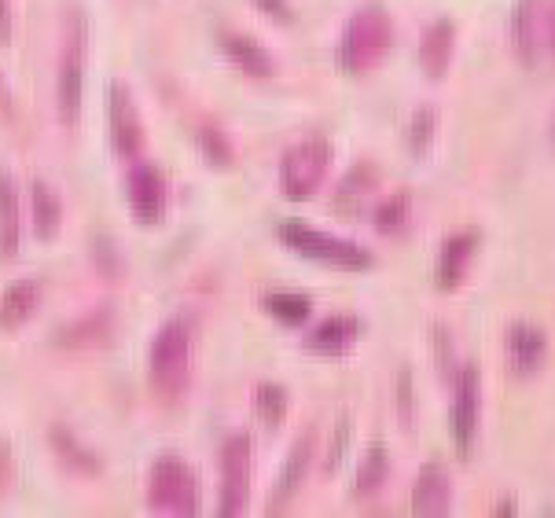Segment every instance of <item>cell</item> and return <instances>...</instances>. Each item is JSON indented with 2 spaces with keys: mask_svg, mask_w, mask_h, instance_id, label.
I'll use <instances>...</instances> for the list:
<instances>
[{
  "mask_svg": "<svg viewBox=\"0 0 555 518\" xmlns=\"http://www.w3.org/2000/svg\"><path fill=\"white\" fill-rule=\"evenodd\" d=\"M394 45V19L383 4H361L346 19V30L339 37V70L346 78H364L383 67Z\"/></svg>",
  "mask_w": 555,
  "mask_h": 518,
  "instance_id": "6da1fadb",
  "label": "cell"
},
{
  "mask_svg": "<svg viewBox=\"0 0 555 518\" xmlns=\"http://www.w3.org/2000/svg\"><path fill=\"white\" fill-rule=\"evenodd\" d=\"M511 45L526 70L555 74V0H515Z\"/></svg>",
  "mask_w": 555,
  "mask_h": 518,
  "instance_id": "7a4b0ae2",
  "label": "cell"
},
{
  "mask_svg": "<svg viewBox=\"0 0 555 518\" xmlns=\"http://www.w3.org/2000/svg\"><path fill=\"white\" fill-rule=\"evenodd\" d=\"M192 379V331L184 320H166L151 342V386L166 401H181Z\"/></svg>",
  "mask_w": 555,
  "mask_h": 518,
  "instance_id": "3957f363",
  "label": "cell"
},
{
  "mask_svg": "<svg viewBox=\"0 0 555 518\" xmlns=\"http://www.w3.org/2000/svg\"><path fill=\"white\" fill-rule=\"evenodd\" d=\"M280 239H284L295 254H302V258H309V261H320V265H331V269L364 272L375 265V258L361 247V243L331 236V232H320V228H309L306 221H280Z\"/></svg>",
  "mask_w": 555,
  "mask_h": 518,
  "instance_id": "277c9868",
  "label": "cell"
},
{
  "mask_svg": "<svg viewBox=\"0 0 555 518\" xmlns=\"http://www.w3.org/2000/svg\"><path fill=\"white\" fill-rule=\"evenodd\" d=\"M453 401H449V438L460 460H471L482 427V372L475 361L453 368Z\"/></svg>",
  "mask_w": 555,
  "mask_h": 518,
  "instance_id": "5b68a950",
  "label": "cell"
},
{
  "mask_svg": "<svg viewBox=\"0 0 555 518\" xmlns=\"http://www.w3.org/2000/svg\"><path fill=\"white\" fill-rule=\"evenodd\" d=\"M331 155L335 151L324 136H306L295 147H287L284 162H280V184L291 203H306L320 192V184L328 181Z\"/></svg>",
  "mask_w": 555,
  "mask_h": 518,
  "instance_id": "8992f818",
  "label": "cell"
},
{
  "mask_svg": "<svg viewBox=\"0 0 555 518\" xmlns=\"http://www.w3.org/2000/svg\"><path fill=\"white\" fill-rule=\"evenodd\" d=\"M148 504L166 515H195L199 511V482L181 456H159L148 471Z\"/></svg>",
  "mask_w": 555,
  "mask_h": 518,
  "instance_id": "52a82bcc",
  "label": "cell"
},
{
  "mask_svg": "<svg viewBox=\"0 0 555 518\" xmlns=\"http://www.w3.org/2000/svg\"><path fill=\"white\" fill-rule=\"evenodd\" d=\"M85 19L81 12H70L67 30H63V56H59V81L56 103L63 125H74L81 114V85H85Z\"/></svg>",
  "mask_w": 555,
  "mask_h": 518,
  "instance_id": "ba28073f",
  "label": "cell"
},
{
  "mask_svg": "<svg viewBox=\"0 0 555 518\" xmlns=\"http://www.w3.org/2000/svg\"><path fill=\"white\" fill-rule=\"evenodd\" d=\"M254 478V441L250 434H232L221 449V515L232 518L243 511Z\"/></svg>",
  "mask_w": 555,
  "mask_h": 518,
  "instance_id": "9c48e42d",
  "label": "cell"
},
{
  "mask_svg": "<svg viewBox=\"0 0 555 518\" xmlns=\"http://www.w3.org/2000/svg\"><path fill=\"white\" fill-rule=\"evenodd\" d=\"M125 188H129V210L144 228L159 225L162 210H166V184H162V173L151 162H136L125 177Z\"/></svg>",
  "mask_w": 555,
  "mask_h": 518,
  "instance_id": "30bf717a",
  "label": "cell"
},
{
  "mask_svg": "<svg viewBox=\"0 0 555 518\" xmlns=\"http://www.w3.org/2000/svg\"><path fill=\"white\" fill-rule=\"evenodd\" d=\"M504 357H508L511 375L530 379L544 364V357H548V335L537 324H530V320H515L504 331Z\"/></svg>",
  "mask_w": 555,
  "mask_h": 518,
  "instance_id": "8fae6325",
  "label": "cell"
},
{
  "mask_svg": "<svg viewBox=\"0 0 555 518\" xmlns=\"http://www.w3.org/2000/svg\"><path fill=\"white\" fill-rule=\"evenodd\" d=\"M453 507V478L449 467L438 460L423 463L416 482H412V515L420 518H442Z\"/></svg>",
  "mask_w": 555,
  "mask_h": 518,
  "instance_id": "7c38bea8",
  "label": "cell"
},
{
  "mask_svg": "<svg viewBox=\"0 0 555 518\" xmlns=\"http://www.w3.org/2000/svg\"><path fill=\"white\" fill-rule=\"evenodd\" d=\"M478 243L482 236L478 232H453V236L445 239L442 250H438V265H434V283H438V291H460L467 280V272H471V261L478 254Z\"/></svg>",
  "mask_w": 555,
  "mask_h": 518,
  "instance_id": "4fadbf2b",
  "label": "cell"
},
{
  "mask_svg": "<svg viewBox=\"0 0 555 518\" xmlns=\"http://www.w3.org/2000/svg\"><path fill=\"white\" fill-rule=\"evenodd\" d=\"M313 452H317V438H313V430L298 434V441L291 445V452H287L284 471L276 474V485H272L269 515L284 511V507L298 496V489H302V482H306V474H309V463H313Z\"/></svg>",
  "mask_w": 555,
  "mask_h": 518,
  "instance_id": "5bb4252c",
  "label": "cell"
},
{
  "mask_svg": "<svg viewBox=\"0 0 555 518\" xmlns=\"http://www.w3.org/2000/svg\"><path fill=\"white\" fill-rule=\"evenodd\" d=\"M361 331H364V324L353 313L324 316V320L306 335V350L317 353V357H342V353L353 350V342L361 338Z\"/></svg>",
  "mask_w": 555,
  "mask_h": 518,
  "instance_id": "9a60e30c",
  "label": "cell"
},
{
  "mask_svg": "<svg viewBox=\"0 0 555 518\" xmlns=\"http://www.w3.org/2000/svg\"><path fill=\"white\" fill-rule=\"evenodd\" d=\"M144 129H140V114H136L133 92L125 85H111V144L122 158H133L140 151Z\"/></svg>",
  "mask_w": 555,
  "mask_h": 518,
  "instance_id": "2e32d148",
  "label": "cell"
},
{
  "mask_svg": "<svg viewBox=\"0 0 555 518\" xmlns=\"http://www.w3.org/2000/svg\"><path fill=\"white\" fill-rule=\"evenodd\" d=\"M456 56V26L453 19H438L420 37V67L431 81H445Z\"/></svg>",
  "mask_w": 555,
  "mask_h": 518,
  "instance_id": "e0dca14e",
  "label": "cell"
},
{
  "mask_svg": "<svg viewBox=\"0 0 555 518\" xmlns=\"http://www.w3.org/2000/svg\"><path fill=\"white\" fill-rule=\"evenodd\" d=\"M41 305V283L37 280H15L0 291V331L23 327Z\"/></svg>",
  "mask_w": 555,
  "mask_h": 518,
  "instance_id": "ac0fdd59",
  "label": "cell"
},
{
  "mask_svg": "<svg viewBox=\"0 0 555 518\" xmlns=\"http://www.w3.org/2000/svg\"><path fill=\"white\" fill-rule=\"evenodd\" d=\"M111 335H114V313L111 309H92V313H85L81 320L63 327L56 335V342L59 346H67V350H85V346H103V342H111Z\"/></svg>",
  "mask_w": 555,
  "mask_h": 518,
  "instance_id": "d6986e66",
  "label": "cell"
},
{
  "mask_svg": "<svg viewBox=\"0 0 555 518\" xmlns=\"http://www.w3.org/2000/svg\"><path fill=\"white\" fill-rule=\"evenodd\" d=\"M221 52H225L247 78L265 81V78H272V70H276L272 56L261 48V41H254V37H247V34H225L221 37Z\"/></svg>",
  "mask_w": 555,
  "mask_h": 518,
  "instance_id": "ffe728a7",
  "label": "cell"
},
{
  "mask_svg": "<svg viewBox=\"0 0 555 518\" xmlns=\"http://www.w3.org/2000/svg\"><path fill=\"white\" fill-rule=\"evenodd\" d=\"M23 243V225H19V192L8 173H0V261H12Z\"/></svg>",
  "mask_w": 555,
  "mask_h": 518,
  "instance_id": "44dd1931",
  "label": "cell"
},
{
  "mask_svg": "<svg viewBox=\"0 0 555 518\" xmlns=\"http://www.w3.org/2000/svg\"><path fill=\"white\" fill-rule=\"evenodd\" d=\"M375 169L368 166V162H357V166L342 177V184H339V192H335V210L339 214H350V217H357L364 210V203H368V195L375 192Z\"/></svg>",
  "mask_w": 555,
  "mask_h": 518,
  "instance_id": "7402d4cb",
  "label": "cell"
},
{
  "mask_svg": "<svg viewBox=\"0 0 555 518\" xmlns=\"http://www.w3.org/2000/svg\"><path fill=\"white\" fill-rule=\"evenodd\" d=\"M30 206H34V236L37 239H56L59 225H63V203H59L56 188L37 177L30 188Z\"/></svg>",
  "mask_w": 555,
  "mask_h": 518,
  "instance_id": "603a6c76",
  "label": "cell"
},
{
  "mask_svg": "<svg viewBox=\"0 0 555 518\" xmlns=\"http://www.w3.org/2000/svg\"><path fill=\"white\" fill-rule=\"evenodd\" d=\"M386 474H390V452H386L383 441H372L364 460L357 463V474H353V496L357 500H368L386 485Z\"/></svg>",
  "mask_w": 555,
  "mask_h": 518,
  "instance_id": "cb8c5ba5",
  "label": "cell"
},
{
  "mask_svg": "<svg viewBox=\"0 0 555 518\" xmlns=\"http://www.w3.org/2000/svg\"><path fill=\"white\" fill-rule=\"evenodd\" d=\"M261 305H265V313L276 316L280 324H306L309 316H313V298L302 291H272L261 298Z\"/></svg>",
  "mask_w": 555,
  "mask_h": 518,
  "instance_id": "d4e9b609",
  "label": "cell"
},
{
  "mask_svg": "<svg viewBox=\"0 0 555 518\" xmlns=\"http://www.w3.org/2000/svg\"><path fill=\"white\" fill-rule=\"evenodd\" d=\"M408 214H412V199H408V192L386 195L372 214L375 232H379V236H401V232L408 228Z\"/></svg>",
  "mask_w": 555,
  "mask_h": 518,
  "instance_id": "484cf974",
  "label": "cell"
},
{
  "mask_svg": "<svg viewBox=\"0 0 555 518\" xmlns=\"http://www.w3.org/2000/svg\"><path fill=\"white\" fill-rule=\"evenodd\" d=\"M434 136H438V111H434L431 103H420L412 111V122H408V147H412V155L416 158L427 155L434 147Z\"/></svg>",
  "mask_w": 555,
  "mask_h": 518,
  "instance_id": "4316f807",
  "label": "cell"
},
{
  "mask_svg": "<svg viewBox=\"0 0 555 518\" xmlns=\"http://www.w3.org/2000/svg\"><path fill=\"white\" fill-rule=\"evenodd\" d=\"M254 408H258V416L265 427H280L287 419V408H291V397L280 383H261L254 390Z\"/></svg>",
  "mask_w": 555,
  "mask_h": 518,
  "instance_id": "83f0119b",
  "label": "cell"
},
{
  "mask_svg": "<svg viewBox=\"0 0 555 518\" xmlns=\"http://www.w3.org/2000/svg\"><path fill=\"white\" fill-rule=\"evenodd\" d=\"M52 445H56V452L70 463V467H74V471H85V474L100 471V460H96V456H92V452L85 449L78 438H74V430L52 427Z\"/></svg>",
  "mask_w": 555,
  "mask_h": 518,
  "instance_id": "f1b7e54d",
  "label": "cell"
},
{
  "mask_svg": "<svg viewBox=\"0 0 555 518\" xmlns=\"http://www.w3.org/2000/svg\"><path fill=\"white\" fill-rule=\"evenodd\" d=\"M195 144H199V151H203V158L210 162L214 169H232V162H236V151H232V140H228L221 129H214V125H203L199 133H195Z\"/></svg>",
  "mask_w": 555,
  "mask_h": 518,
  "instance_id": "f546056e",
  "label": "cell"
},
{
  "mask_svg": "<svg viewBox=\"0 0 555 518\" xmlns=\"http://www.w3.org/2000/svg\"><path fill=\"white\" fill-rule=\"evenodd\" d=\"M350 438H353V416L350 412H342L335 419V430H331V441H328V452H324V474H335L346 460V452H350Z\"/></svg>",
  "mask_w": 555,
  "mask_h": 518,
  "instance_id": "4dcf8cb0",
  "label": "cell"
},
{
  "mask_svg": "<svg viewBox=\"0 0 555 518\" xmlns=\"http://www.w3.org/2000/svg\"><path fill=\"white\" fill-rule=\"evenodd\" d=\"M412 375H408V368H401L394 379V408H397V419L405 423V427H412Z\"/></svg>",
  "mask_w": 555,
  "mask_h": 518,
  "instance_id": "1f68e13d",
  "label": "cell"
},
{
  "mask_svg": "<svg viewBox=\"0 0 555 518\" xmlns=\"http://www.w3.org/2000/svg\"><path fill=\"white\" fill-rule=\"evenodd\" d=\"M250 4H254L261 15L276 19V23H284V26L295 23V8H291V0H250Z\"/></svg>",
  "mask_w": 555,
  "mask_h": 518,
  "instance_id": "d6a6232c",
  "label": "cell"
},
{
  "mask_svg": "<svg viewBox=\"0 0 555 518\" xmlns=\"http://www.w3.org/2000/svg\"><path fill=\"white\" fill-rule=\"evenodd\" d=\"M15 34V19H12V4L0 0V45H8Z\"/></svg>",
  "mask_w": 555,
  "mask_h": 518,
  "instance_id": "836d02e7",
  "label": "cell"
},
{
  "mask_svg": "<svg viewBox=\"0 0 555 518\" xmlns=\"http://www.w3.org/2000/svg\"><path fill=\"white\" fill-rule=\"evenodd\" d=\"M511 511H519V504H515V500H504V504H497V515H511Z\"/></svg>",
  "mask_w": 555,
  "mask_h": 518,
  "instance_id": "e575fe53",
  "label": "cell"
},
{
  "mask_svg": "<svg viewBox=\"0 0 555 518\" xmlns=\"http://www.w3.org/2000/svg\"><path fill=\"white\" fill-rule=\"evenodd\" d=\"M548 133H552V144H555V118H552V129H548Z\"/></svg>",
  "mask_w": 555,
  "mask_h": 518,
  "instance_id": "d590c367",
  "label": "cell"
}]
</instances>
